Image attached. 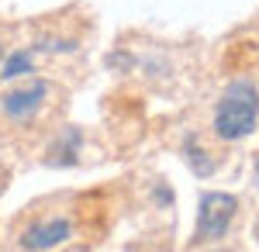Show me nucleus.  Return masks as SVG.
<instances>
[{
	"label": "nucleus",
	"mask_w": 259,
	"mask_h": 252,
	"mask_svg": "<svg viewBox=\"0 0 259 252\" xmlns=\"http://www.w3.org/2000/svg\"><path fill=\"white\" fill-rule=\"evenodd\" d=\"M252 180H256V190H259V159H256V166H252Z\"/></svg>",
	"instance_id": "nucleus-10"
},
{
	"label": "nucleus",
	"mask_w": 259,
	"mask_h": 252,
	"mask_svg": "<svg viewBox=\"0 0 259 252\" xmlns=\"http://www.w3.org/2000/svg\"><path fill=\"white\" fill-rule=\"evenodd\" d=\"M35 49H41V52H73L76 49V41H59V38H41Z\"/></svg>",
	"instance_id": "nucleus-8"
},
{
	"label": "nucleus",
	"mask_w": 259,
	"mask_h": 252,
	"mask_svg": "<svg viewBox=\"0 0 259 252\" xmlns=\"http://www.w3.org/2000/svg\"><path fill=\"white\" fill-rule=\"evenodd\" d=\"M239 214V197L221 194V190H204L197 204V225H194V245H211L221 242L232 221Z\"/></svg>",
	"instance_id": "nucleus-2"
},
{
	"label": "nucleus",
	"mask_w": 259,
	"mask_h": 252,
	"mask_svg": "<svg viewBox=\"0 0 259 252\" xmlns=\"http://www.w3.org/2000/svg\"><path fill=\"white\" fill-rule=\"evenodd\" d=\"M0 62H4V45H0Z\"/></svg>",
	"instance_id": "nucleus-12"
},
{
	"label": "nucleus",
	"mask_w": 259,
	"mask_h": 252,
	"mask_svg": "<svg viewBox=\"0 0 259 252\" xmlns=\"http://www.w3.org/2000/svg\"><path fill=\"white\" fill-rule=\"evenodd\" d=\"M183 159H187V166H190L200 180L214 173V162L207 159V152H204V145H200L197 135H187V138H183Z\"/></svg>",
	"instance_id": "nucleus-6"
},
{
	"label": "nucleus",
	"mask_w": 259,
	"mask_h": 252,
	"mask_svg": "<svg viewBox=\"0 0 259 252\" xmlns=\"http://www.w3.org/2000/svg\"><path fill=\"white\" fill-rule=\"evenodd\" d=\"M259 121V90L252 79H232L214 107V135L225 142H239L252 135Z\"/></svg>",
	"instance_id": "nucleus-1"
},
{
	"label": "nucleus",
	"mask_w": 259,
	"mask_h": 252,
	"mask_svg": "<svg viewBox=\"0 0 259 252\" xmlns=\"http://www.w3.org/2000/svg\"><path fill=\"white\" fill-rule=\"evenodd\" d=\"M80 145H83V132L80 128H66L56 145L49 149V162L52 166H76L80 162Z\"/></svg>",
	"instance_id": "nucleus-5"
},
{
	"label": "nucleus",
	"mask_w": 259,
	"mask_h": 252,
	"mask_svg": "<svg viewBox=\"0 0 259 252\" xmlns=\"http://www.w3.org/2000/svg\"><path fill=\"white\" fill-rule=\"evenodd\" d=\"M49 90H52V87H49L45 79H28L24 87H14V90H4V94H0V111H4V117L24 124V121H31V117L45 107Z\"/></svg>",
	"instance_id": "nucleus-3"
},
{
	"label": "nucleus",
	"mask_w": 259,
	"mask_h": 252,
	"mask_svg": "<svg viewBox=\"0 0 259 252\" xmlns=\"http://www.w3.org/2000/svg\"><path fill=\"white\" fill-rule=\"evenodd\" d=\"M35 69V49L28 52V49H21V52H11V56H4L0 62V79H18V76H28Z\"/></svg>",
	"instance_id": "nucleus-7"
},
{
	"label": "nucleus",
	"mask_w": 259,
	"mask_h": 252,
	"mask_svg": "<svg viewBox=\"0 0 259 252\" xmlns=\"http://www.w3.org/2000/svg\"><path fill=\"white\" fill-rule=\"evenodd\" d=\"M107 66H111V69H128V66H132V56H124V52L107 56Z\"/></svg>",
	"instance_id": "nucleus-9"
},
{
	"label": "nucleus",
	"mask_w": 259,
	"mask_h": 252,
	"mask_svg": "<svg viewBox=\"0 0 259 252\" xmlns=\"http://www.w3.org/2000/svg\"><path fill=\"white\" fill-rule=\"evenodd\" d=\"M4 190H7V183H0V197H4Z\"/></svg>",
	"instance_id": "nucleus-11"
},
{
	"label": "nucleus",
	"mask_w": 259,
	"mask_h": 252,
	"mask_svg": "<svg viewBox=\"0 0 259 252\" xmlns=\"http://www.w3.org/2000/svg\"><path fill=\"white\" fill-rule=\"evenodd\" d=\"M73 235V221L69 218H49V221H35L31 228H24L18 238L21 249H56V245H62L66 238Z\"/></svg>",
	"instance_id": "nucleus-4"
}]
</instances>
